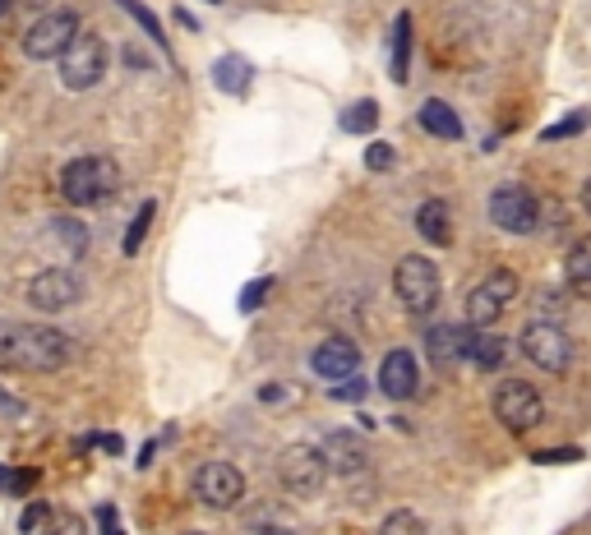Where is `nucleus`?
<instances>
[{
  "label": "nucleus",
  "instance_id": "15",
  "mask_svg": "<svg viewBox=\"0 0 591 535\" xmlns=\"http://www.w3.org/2000/svg\"><path fill=\"white\" fill-rule=\"evenodd\" d=\"M324 462H328V471H338V476H356V471H365V443L351 439L347 429H338V434L324 443Z\"/></svg>",
  "mask_w": 591,
  "mask_h": 535
},
{
  "label": "nucleus",
  "instance_id": "17",
  "mask_svg": "<svg viewBox=\"0 0 591 535\" xmlns=\"http://www.w3.org/2000/svg\"><path fill=\"white\" fill-rule=\"evenodd\" d=\"M564 277H568V291L582 300H591V236L573 240V250L564 259Z\"/></svg>",
  "mask_w": 591,
  "mask_h": 535
},
{
  "label": "nucleus",
  "instance_id": "33",
  "mask_svg": "<svg viewBox=\"0 0 591 535\" xmlns=\"http://www.w3.org/2000/svg\"><path fill=\"white\" fill-rule=\"evenodd\" d=\"M393 162H398V153H393L388 143H370V148H365V167L370 171H388Z\"/></svg>",
  "mask_w": 591,
  "mask_h": 535
},
{
  "label": "nucleus",
  "instance_id": "7",
  "mask_svg": "<svg viewBox=\"0 0 591 535\" xmlns=\"http://www.w3.org/2000/svg\"><path fill=\"white\" fill-rule=\"evenodd\" d=\"M278 480L291 489V494H301V499H314L328 480V462H324V448H314V443H291L282 448L278 457Z\"/></svg>",
  "mask_w": 591,
  "mask_h": 535
},
{
  "label": "nucleus",
  "instance_id": "16",
  "mask_svg": "<svg viewBox=\"0 0 591 535\" xmlns=\"http://www.w3.org/2000/svg\"><path fill=\"white\" fill-rule=\"evenodd\" d=\"M416 120H421V130H425V134H435V139H444V143H458V139H462V116L448 107V102H439V97L421 102Z\"/></svg>",
  "mask_w": 591,
  "mask_h": 535
},
{
  "label": "nucleus",
  "instance_id": "26",
  "mask_svg": "<svg viewBox=\"0 0 591 535\" xmlns=\"http://www.w3.org/2000/svg\"><path fill=\"white\" fill-rule=\"evenodd\" d=\"M153 217H157V199H144V203H139V213H134V222H130V231H125V240H121L125 254H139V245H144Z\"/></svg>",
  "mask_w": 591,
  "mask_h": 535
},
{
  "label": "nucleus",
  "instance_id": "38",
  "mask_svg": "<svg viewBox=\"0 0 591 535\" xmlns=\"http://www.w3.org/2000/svg\"><path fill=\"white\" fill-rule=\"evenodd\" d=\"M578 199H582V208H587V217H591V176L582 180V194H578Z\"/></svg>",
  "mask_w": 591,
  "mask_h": 535
},
{
  "label": "nucleus",
  "instance_id": "9",
  "mask_svg": "<svg viewBox=\"0 0 591 535\" xmlns=\"http://www.w3.org/2000/svg\"><path fill=\"white\" fill-rule=\"evenodd\" d=\"M79 37V14L74 10H47L33 28L24 33V56L28 60H61V51Z\"/></svg>",
  "mask_w": 591,
  "mask_h": 535
},
{
  "label": "nucleus",
  "instance_id": "6",
  "mask_svg": "<svg viewBox=\"0 0 591 535\" xmlns=\"http://www.w3.org/2000/svg\"><path fill=\"white\" fill-rule=\"evenodd\" d=\"M495 416L508 434H527L545 420V397L527 379H504L495 393Z\"/></svg>",
  "mask_w": 591,
  "mask_h": 535
},
{
  "label": "nucleus",
  "instance_id": "27",
  "mask_svg": "<svg viewBox=\"0 0 591 535\" xmlns=\"http://www.w3.org/2000/svg\"><path fill=\"white\" fill-rule=\"evenodd\" d=\"M379 535H425V517L421 512H411V508H398V512H388L384 517Z\"/></svg>",
  "mask_w": 591,
  "mask_h": 535
},
{
  "label": "nucleus",
  "instance_id": "4",
  "mask_svg": "<svg viewBox=\"0 0 591 535\" xmlns=\"http://www.w3.org/2000/svg\"><path fill=\"white\" fill-rule=\"evenodd\" d=\"M102 74H107V42L97 33H79L61 51V84L70 93H88L93 84H102Z\"/></svg>",
  "mask_w": 591,
  "mask_h": 535
},
{
  "label": "nucleus",
  "instance_id": "14",
  "mask_svg": "<svg viewBox=\"0 0 591 535\" xmlns=\"http://www.w3.org/2000/svg\"><path fill=\"white\" fill-rule=\"evenodd\" d=\"M462 360L481 374H495L508 360V342L495 333V328H462Z\"/></svg>",
  "mask_w": 591,
  "mask_h": 535
},
{
  "label": "nucleus",
  "instance_id": "34",
  "mask_svg": "<svg viewBox=\"0 0 591 535\" xmlns=\"http://www.w3.org/2000/svg\"><path fill=\"white\" fill-rule=\"evenodd\" d=\"M582 130H587V111H573V116H564V125H550L545 139H564V134H582Z\"/></svg>",
  "mask_w": 591,
  "mask_h": 535
},
{
  "label": "nucleus",
  "instance_id": "23",
  "mask_svg": "<svg viewBox=\"0 0 591 535\" xmlns=\"http://www.w3.org/2000/svg\"><path fill=\"white\" fill-rule=\"evenodd\" d=\"M504 310H508V305H499L485 286H476V291L467 296V328H495Z\"/></svg>",
  "mask_w": 591,
  "mask_h": 535
},
{
  "label": "nucleus",
  "instance_id": "5",
  "mask_svg": "<svg viewBox=\"0 0 591 535\" xmlns=\"http://www.w3.org/2000/svg\"><path fill=\"white\" fill-rule=\"evenodd\" d=\"M518 342H522V356L536 369H545V374H568L573 369V337L559 323H545V319L527 323Z\"/></svg>",
  "mask_w": 591,
  "mask_h": 535
},
{
  "label": "nucleus",
  "instance_id": "3",
  "mask_svg": "<svg viewBox=\"0 0 591 535\" xmlns=\"http://www.w3.org/2000/svg\"><path fill=\"white\" fill-rule=\"evenodd\" d=\"M393 291H398V300L411 314H430L439 305V296H444L439 263L425 259V254H407V259L398 263V273H393Z\"/></svg>",
  "mask_w": 591,
  "mask_h": 535
},
{
  "label": "nucleus",
  "instance_id": "40",
  "mask_svg": "<svg viewBox=\"0 0 591 535\" xmlns=\"http://www.w3.org/2000/svg\"><path fill=\"white\" fill-rule=\"evenodd\" d=\"M10 5H14V0H0V14H5V10H10Z\"/></svg>",
  "mask_w": 591,
  "mask_h": 535
},
{
  "label": "nucleus",
  "instance_id": "13",
  "mask_svg": "<svg viewBox=\"0 0 591 535\" xmlns=\"http://www.w3.org/2000/svg\"><path fill=\"white\" fill-rule=\"evenodd\" d=\"M416 388H421V365H416V356H411V351H388L384 365H379V393H384L388 402H407V397H416Z\"/></svg>",
  "mask_w": 591,
  "mask_h": 535
},
{
  "label": "nucleus",
  "instance_id": "18",
  "mask_svg": "<svg viewBox=\"0 0 591 535\" xmlns=\"http://www.w3.org/2000/svg\"><path fill=\"white\" fill-rule=\"evenodd\" d=\"M425 356L435 360L439 369H453L462 360V328H448V323L430 328L425 333Z\"/></svg>",
  "mask_w": 591,
  "mask_h": 535
},
{
  "label": "nucleus",
  "instance_id": "29",
  "mask_svg": "<svg viewBox=\"0 0 591 535\" xmlns=\"http://www.w3.org/2000/svg\"><path fill=\"white\" fill-rule=\"evenodd\" d=\"M481 286L499 300V305H513V296H518V277H513V268H495V273L485 277Z\"/></svg>",
  "mask_w": 591,
  "mask_h": 535
},
{
  "label": "nucleus",
  "instance_id": "32",
  "mask_svg": "<svg viewBox=\"0 0 591 535\" xmlns=\"http://www.w3.org/2000/svg\"><path fill=\"white\" fill-rule=\"evenodd\" d=\"M268 291H273V277H254V282L241 291V314H254V310H259V305L268 300Z\"/></svg>",
  "mask_w": 591,
  "mask_h": 535
},
{
  "label": "nucleus",
  "instance_id": "25",
  "mask_svg": "<svg viewBox=\"0 0 591 535\" xmlns=\"http://www.w3.org/2000/svg\"><path fill=\"white\" fill-rule=\"evenodd\" d=\"M374 125H379V102H370V97H361L356 107L342 111V130L347 134H370Z\"/></svg>",
  "mask_w": 591,
  "mask_h": 535
},
{
  "label": "nucleus",
  "instance_id": "24",
  "mask_svg": "<svg viewBox=\"0 0 591 535\" xmlns=\"http://www.w3.org/2000/svg\"><path fill=\"white\" fill-rule=\"evenodd\" d=\"M116 5H121V10L130 14V19H134V24H139V28H144L148 37H153V47H167V28L157 24V14L148 10L144 0H116Z\"/></svg>",
  "mask_w": 591,
  "mask_h": 535
},
{
  "label": "nucleus",
  "instance_id": "11",
  "mask_svg": "<svg viewBox=\"0 0 591 535\" xmlns=\"http://www.w3.org/2000/svg\"><path fill=\"white\" fill-rule=\"evenodd\" d=\"M194 499L204 508H236L245 499V476L231 462H204L194 471Z\"/></svg>",
  "mask_w": 591,
  "mask_h": 535
},
{
  "label": "nucleus",
  "instance_id": "10",
  "mask_svg": "<svg viewBox=\"0 0 591 535\" xmlns=\"http://www.w3.org/2000/svg\"><path fill=\"white\" fill-rule=\"evenodd\" d=\"M84 300V282L70 273V268H42V273L28 282V305L42 314H65Z\"/></svg>",
  "mask_w": 591,
  "mask_h": 535
},
{
  "label": "nucleus",
  "instance_id": "8",
  "mask_svg": "<svg viewBox=\"0 0 591 535\" xmlns=\"http://www.w3.org/2000/svg\"><path fill=\"white\" fill-rule=\"evenodd\" d=\"M490 222L508 236H531L536 226H541V199L522 185H499L490 194Z\"/></svg>",
  "mask_w": 591,
  "mask_h": 535
},
{
  "label": "nucleus",
  "instance_id": "22",
  "mask_svg": "<svg viewBox=\"0 0 591 535\" xmlns=\"http://www.w3.org/2000/svg\"><path fill=\"white\" fill-rule=\"evenodd\" d=\"M47 231H51V245H56V250H65L70 259H79V254L88 250V231H84V222H79V217H56Z\"/></svg>",
  "mask_w": 591,
  "mask_h": 535
},
{
  "label": "nucleus",
  "instance_id": "1",
  "mask_svg": "<svg viewBox=\"0 0 591 535\" xmlns=\"http://www.w3.org/2000/svg\"><path fill=\"white\" fill-rule=\"evenodd\" d=\"M70 360V337L47 323H19L0 333V369L5 374H56Z\"/></svg>",
  "mask_w": 591,
  "mask_h": 535
},
{
  "label": "nucleus",
  "instance_id": "12",
  "mask_svg": "<svg viewBox=\"0 0 591 535\" xmlns=\"http://www.w3.org/2000/svg\"><path fill=\"white\" fill-rule=\"evenodd\" d=\"M310 369L319 374V379H328V383L351 379V374L361 369V346L351 342V337H328V342L314 346Z\"/></svg>",
  "mask_w": 591,
  "mask_h": 535
},
{
  "label": "nucleus",
  "instance_id": "2",
  "mask_svg": "<svg viewBox=\"0 0 591 535\" xmlns=\"http://www.w3.org/2000/svg\"><path fill=\"white\" fill-rule=\"evenodd\" d=\"M121 190V167L111 157H74L61 167V194L70 208H93V203H107L111 194Z\"/></svg>",
  "mask_w": 591,
  "mask_h": 535
},
{
  "label": "nucleus",
  "instance_id": "30",
  "mask_svg": "<svg viewBox=\"0 0 591 535\" xmlns=\"http://www.w3.org/2000/svg\"><path fill=\"white\" fill-rule=\"evenodd\" d=\"M51 503H28V512L19 517V535H42L51 526Z\"/></svg>",
  "mask_w": 591,
  "mask_h": 535
},
{
  "label": "nucleus",
  "instance_id": "21",
  "mask_svg": "<svg viewBox=\"0 0 591 535\" xmlns=\"http://www.w3.org/2000/svg\"><path fill=\"white\" fill-rule=\"evenodd\" d=\"M393 84H407L411 74V14L402 10L398 19H393Z\"/></svg>",
  "mask_w": 591,
  "mask_h": 535
},
{
  "label": "nucleus",
  "instance_id": "37",
  "mask_svg": "<svg viewBox=\"0 0 591 535\" xmlns=\"http://www.w3.org/2000/svg\"><path fill=\"white\" fill-rule=\"evenodd\" d=\"M536 462H582V448H550V452H531Z\"/></svg>",
  "mask_w": 591,
  "mask_h": 535
},
{
  "label": "nucleus",
  "instance_id": "35",
  "mask_svg": "<svg viewBox=\"0 0 591 535\" xmlns=\"http://www.w3.org/2000/svg\"><path fill=\"white\" fill-rule=\"evenodd\" d=\"M333 397H338V402H361V397H365V383L351 374V383H333Z\"/></svg>",
  "mask_w": 591,
  "mask_h": 535
},
{
  "label": "nucleus",
  "instance_id": "36",
  "mask_svg": "<svg viewBox=\"0 0 591 535\" xmlns=\"http://www.w3.org/2000/svg\"><path fill=\"white\" fill-rule=\"evenodd\" d=\"M97 526H102V535H125L121 531V517H116V508H111V503H102V508H97Z\"/></svg>",
  "mask_w": 591,
  "mask_h": 535
},
{
  "label": "nucleus",
  "instance_id": "19",
  "mask_svg": "<svg viewBox=\"0 0 591 535\" xmlns=\"http://www.w3.org/2000/svg\"><path fill=\"white\" fill-rule=\"evenodd\" d=\"M416 231H421L430 245H448V240H453V222H448L444 203H439V199L421 203V208H416Z\"/></svg>",
  "mask_w": 591,
  "mask_h": 535
},
{
  "label": "nucleus",
  "instance_id": "31",
  "mask_svg": "<svg viewBox=\"0 0 591 535\" xmlns=\"http://www.w3.org/2000/svg\"><path fill=\"white\" fill-rule=\"evenodd\" d=\"M42 535H88V526H84V517H74V512L56 508V512H51V526Z\"/></svg>",
  "mask_w": 591,
  "mask_h": 535
},
{
  "label": "nucleus",
  "instance_id": "20",
  "mask_svg": "<svg viewBox=\"0 0 591 535\" xmlns=\"http://www.w3.org/2000/svg\"><path fill=\"white\" fill-rule=\"evenodd\" d=\"M250 79H254V70L245 65L241 56H222L218 65H213V84H218L222 93H231V97H245V93H250Z\"/></svg>",
  "mask_w": 591,
  "mask_h": 535
},
{
  "label": "nucleus",
  "instance_id": "28",
  "mask_svg": "<svg viewBox=\"0 0 591 535\" xmlns=\"http://www.w3.org/2000/svg\"><path fill=\"white\" fill-rule=\"evenodd\" d=\"M37 471L33 466H24V471H14V466H0V494H33L37 485Z\"/></svg>",
  "mask_w": 591,
  "mask_h": 535
},
{
  "label": "nucleus",
  "instance_id": "39",
  "mask_svg": "<svg viewBox=\"0 0 591 535\" xmlns=\"http://www.w3.org/2000/svg\"><path fill=\"white\" fill-rule=\"evenodd\" d=\"M259 535H291V531H278V526H273V531H259Z\"/></svg>",
  "mask_w": 591,
  "mask_h": 535
}]
</instances>
